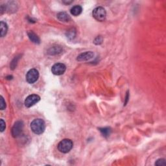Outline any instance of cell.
I'll use <instances>...</instances> for the list:
<instances>
[{"label": "cell", "mask_w": 166, "mask_h": 166, "mask_svg": "<svg viewBox=\"0 0 166 166\" xmlns=\"http://www.w3.org/2000/svg\"><path fill=\"white\" fill-rule=\"evenodd\" d=\"M31 129L34 133L36 134H41L45 131V122L42 119H36L31 122Z\"/></svg>", "instance_id": "1"}, {"label": "cell", "mask_w": 166, "mask_h": 166, "mask_svg": "<svg viewBox=\"0 0 166 166\" xmlns=\"http://www.w3.org/2000/svg\"><path fill=\"white\" fill-rule=\"evenodd\" d=\"M73 143L69 139H64L58 144V149L62 153H67L71 150Z\"/></svg>", "instance_id": "2"}, {"label": "cell", "mask_w": 166, "mask_h": 166, "mask_svg": "<svg viewBox=\"0 0 166 166\" xmlns=\"http://www.w3.org/2000/svg\"><path fill=\"white\" fill-rule=\"evenodd\" d=\"M93 16L96 20L99 22H103L105 20L106 16V12L105 9L102 7H96L92 12Z\"/></svg>", "instance_id": "3"}, {"label": "cell", "mask_w": 166, "mask_h": 166, "mask_svg": "<svg viewBox=\"0 0 166 166\" xmlns=\"http://www.w3.org/2000/svg\"><path fill=\"white\" fill-rule=\"evenodd\" d=\"M39 72L36 69H31L26 75V80L29 84H33L38 79Z\"/></svg>", "instance_id": "4"}, {"label": "cell", "mask_w": 166, "mask_h": 166, "mask_svg": "<svg viewBox=\"0 0 166 166\" xmlns=\"http://www.w3.org/2000/svg\"><path fill=\"white\" fill-rule=\"evenodd\" d=\"M40 100V96L36 94H33L29 95L28 97H26L25 100V105L26 107L30 108L35 104L37 103Z\"/></svg>", "instance_id": "5"}, {"label": "cell", "mask_w": 166, "mask_h": 166, "mask_svg": "<svg viewBox=\"0 0 166 166\" xmlns=\"http://www.w3.org/2000/svg\"><path fill=\"white\" fill-rule=\"evenodd\" d=\"M23 128V123L22 121H18L16 122L11 131L12 136L14 137H17L18 136H19L20 134L22 133Z\"/></svg>", "instance_id": "6"}, {"label": "cell", "mask_w": 166, "mask_h": 166, "mask_svg": "<svg viewBox=\"0 0 166 166\" xmlns=\"http://www.w3.org/2000/svg\"><path fill=\"white\" fill-rule=\"evenodd\" d=\"M66 67L62 63H56L52 66L51 71L54 75H61L66 71Z\"/></svg>", "instance_id": "7"}, {"label": "cell", "mask_w": 166, "mask_h": 166, "mask_svg": "<svg viewBox=\"0 0 166 166\" xmlns=\"http://www.w3.org/2000/svg\"><path fill=\"white\" fill-rule=\"evenodd\" d=\"M94 56V53L92 51H86L84 53H80L79 56H77V60L79 62L87 61L92 59Z\"/></svg>", "instance_id": "8"}, {"label": "cell", "mask_w": 166, "mask_h": 166, "mask_svg": "<svg viewBox=\"0 0 166 166\" xmlns=\"http://www.w3.org/2000/svg\"><path fill=\"white\" fill-rule=\"evenodd\" d=\"M57 18L61 22H67L70 20V16L68 15V14L65 12H61L57 14Z\"/></svg>", "instance_id": "9"}, {"label": "cell", "mask_w": 166, "mask_h": 166, "mask_svg": "<svg viewBox=\"0 0 166 166\" xmlns=\"http://www.w3.org/2000/svg\"><path fill=\"white\" fill-rule=\"evenodd\" d=\"M62 51V48L61 46H55L51 47V48L48 49V54H51V55H54V54L61 53Z\"/></svg>", "instance_id": "10"}, {"label": "cell", "mask_w": 166, "mask_h": 166, "mask_svg": "<svg viewBox=\"0 0 166 166\" xmlns=\"http://www.w3.org/2000/svg\"><path fill=\"white\" fill-rule=\"evenodd\" d=\"M27 35L31 41L33 42V43L36 44H38L40 43V38H39L38 36L36 35L35 33L33 32V31H29V32L27 33Z\"/></svg>", "instance_id": "11"}, {"label": "cell", "mask_w": 166, "mask_h": 166, "mask_svg": "<svg viewBox=\"0 0 166 166\" xmlns=\"http://www.w3.org/2000/svg\"><path fill=\"white\" fill-rule=\"evenodd\" d=\"M82 8L80 5H75V6L73 7L70 12H71V14L73 16H77L80 15L82 13Z\"/></svg>", "instance_id": "12"}, {"label": "cell", "mask_w": 166, "mask_h": 166, "mask_svg": "<svg viewBox=\"0 0 166 166\" xmlns=\"http://www.w3.org/2000/svg\"><path fill=\"white\" fill-rule=\"evenodd\" d=\"M8 26L7 23L4 22H1L0 23V35L1 37H3L7 33Z\"/></svg>", "instance_id": "13"}, {"label": "cell", "mask_w": 166, "mask_h": 166, "mask_svg": "<svg viewBox=\"0 0 166 166\" xmlns=\"http://www.w3.org/2000/svg\"><path fill=\"white\" fill-rule=\"evenodd\" d=\"M99 131H101L103 136L105 137H108L111 133V129L110 128H108V127H106V128H100Z\"/></svg>", "instance_id": "14"}, {"label": "cell", "mask_w": 166, "mask_h": 166, "mask_svg": "<svg viewBox=\"0 0 166 166\" xmlns=\"http://www.w3.org/2000/svg\"><path fill=\"white\" fill-rule=\"evenodd\" d=\"M75 35H76V31H75V29L73 28L70 29L67 31L66 33L67 37L68 38L69 40L73 39L75 37Z\"/></svg>", "instance_id": "15"}, {"label": "cell", "mask_w": 166, "mask_h": 166, "mask_svg": "<svg viewBox=\"0 0 166 166\" xmlns=\"http://www.w3.org/2000/svg\"><path fill=\"white\" fill-rule=\"evenodd\" d=\"M155 165L158 166H165L166 165V162L165 159L163 158H160L156 160V162H155Z\"/></svg>", "instance_id": "16"}, {"label": "cell", "mask_w": 166, "mask_h": 166, "mask_svg": "<svg viewBox=\"0 0 166 166\" xmlns=\"http://www.w3.org/2000/svg\"><path fill=\"white\" fill-rule=\"evenodd\" d=\"M5 108H6V103H5L3 97L1 96L0 97V108L1 110H4Z\"/></svg>", "instance_id": "17"}, {"label": "cell", "mask_w": 166, "mask_h": 166, "mask_svg": "<svg viewBox=\"0 0 166 166\" xmlns=\"http://www.w3.org/2000/svg\"><path fill=\"white\" fill-rule=\"evenodd\" d=\"M18 56H16V58L14 59V61H12L11 62V65H10V67H11L12 69H14L15 68V67L16 66V64H17V61H18L19 58H18Z\"/></svg>", "instance_id": "18"}, {"label": "cell", "mask_w": 166, "mask_h": 166, "mask_svg": "<svg viewBox=\"0 0 166 166\" xmlns=\"http://www.w3.org/2000/svg\"><path fill=\"white\" fill-rule=\"evenodd\" d=\"M0 127H1V132H3L4 130L5 129V127H6V125H5V122L3 121V119H1L0 120Z\"/></svg>", "instance_id": "19"}, {"label": "cell", "mask_w": 166, "mask_h": 166, "mask_svg": "<svg viewBox=\"0 0 166 166\" xmlns=\"http://www.w3.org/2000/svg\"><path fill=\"white\" fill-rule=\"evenodd\" d=\"M102 41H103L102 37H101V36H97V37L95 39L94 43L95 44H97V45H99V44H101L102 43Z\"/></svg>", "instance_id": "20"}, {"label": "cell", "mask_w": 166, "mask_h": 166, "mask_svg": "<svg viewBox=\"0 0 166 166\" xmlns=\"http://www.w3.org/2000/svg\"><path fill=\"white\" fill-rule=\"evenodd\" d=\"M127 97H126V101H125V103H124V105H126L127 103V101H128V99H129V92H127Z\"/></svg>", "instance_id": "21"}]
</instances>
